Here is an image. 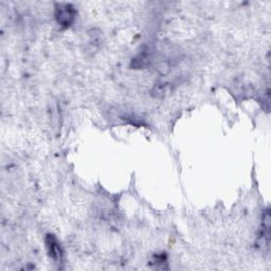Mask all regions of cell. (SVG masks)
I'll use <instances>...</instances> for the list:
<instances>
[{
    "instance_id": "obj_1",
    "label": "cell",
    "mask_w": 271,
    "mask_h": 271,
    "mask_svg": "<svg viewBox=\"0 0 271 271\" xmlns=\"http://www.w3.org/2000/svg\"><path fill=\"white\" fill-rule=\"evenodd\" d=\"M77 10L71 4H58L56 7V20L62 29H68L75 23Z\"/></svg>"
},
{
    "instance_id": "obj_2",
    "label": "cell",
    "mask_w": 271,
    "mask_h": 271,
    "mask_svg": "<svg viewBox=\"0 0 271 271\" xmlns=\"http://www.w3.org/2000/svg\"><path fill=\"white\" fill-rule=\"evenodd\" d=\"M46 247L49 252V256L57 262H61L63 259V250L60 242L53 234H48L46 237Z\"/></svg>"
},
{
    "instance_id": "obj_3",
    "label": "cell",
    "mask_w": 271,
    "mask_h": 271,
    "mask_svg": "<svg viewBox=\"0 0 271 271\" xmlns=\"http://www.w3.org/2000/svg\"><path fill=\"white\" fill-rule=\"evenodd\" d=\"M269 237H270V214H269V210H267L263 218V227H262V236H261V239H263V245L266 247H268L269 245Z\"/></svg>"
}]
</instances>
